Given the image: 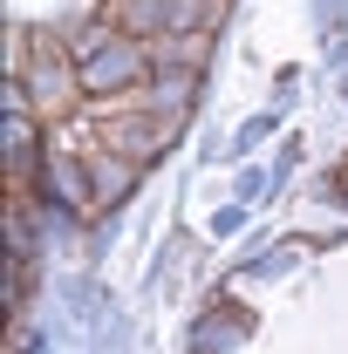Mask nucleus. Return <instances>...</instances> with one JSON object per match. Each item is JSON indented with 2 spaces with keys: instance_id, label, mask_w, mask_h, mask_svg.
<instances>
[{
  "instance_id": "1",
  "label": "nucleus",
  "mask_w": 348,
  "mask_h": 354,
  "mask_svg": "<svg viewBox=\"0 0 348 354\" xmlns=\"http://www.w3.org/2000/svg\"><path fill=\"white\" fill-rule=\"evenodd\" d=\"M76 62H82V95H96V102H116V95H137V88L157 82V55H150V41L116 35L110 21H96V28L82 35Z\"/></svg>"
},
{
  "instance_id": "2",
  "label": "nucleus",
  "mask_w": 348,
  "mask_h": 354,
  "mask_svg": "<svg viewBox=\"0 0 348 354\" xmlns=\"http://www.w3.org/2000/svg\"><path fill=\"white\" fill-rule=\"evenodd\" d=\"M21 82H28V95H35V116L69 123L76 102H82V62L62 48L55 28H35V35H28V68H21Z\"/></svg>"
},
{
  "instance_id": "3",
  "label": "nucleus",
  "mask_w": 348,
  "mask_h": 354,
  "mask_svg": "<svg viewBox=\"0 0 348 354\" xmlns=\"http://www.w3.org/2000/svg\"><path fill=\"white\" fill-rule=\"evenodd\" d=\"M103 21L137 41H164V35H191V28L218 35L225 0H103Z\"/></svg>"
},
{
  "instance_id": "4",
  "label": "nucleus",
  "mask_w": 348,
  "mask_h": 354,
  "mask_svg": "<svg viewBox=\"0 0 348 354\" xmlns=\"http://www.w3.org/2000/svg\"><path fill=\"white\" fill-rule=\"evenodd\" d=\"M177 130H184V116L137 102V109H110V116L96 123V143H103V150H116V157H130L137 171H150V164L177 143Z\"/></svg>"
},
{
  "instance_id": "5",
  "label": "nucleus",
  "mask_w": 348,
  "mask_h": 354,
  "mask_svg": "<svg viewBox=\"0 0 348 354\" xmlns=\"http://www.w3.org/2000/svg\"><path fill=\"white\" fill-rule=\"evenodd\" d=\"M89 184H96V212H116V205L130 198V184H137V164L96 143V150H89Z\"/></svg>"
},
{
  "instance_id": "6",
  "label": "nucleus",
  "mask_w": 348,
  "mask_h": 354,
  "mask_svg": "<svg viewBox=\"0 0 348 354\" xmlns=\"http://www.w3.org/2000/svg\"><path fill=\"white\" fill-rule=\"evenodd\" d=\"M150 55H157V68H171V75H198V68H205V55H212V28L164 35V41H150Z\"/></svg>"
},
{
  "instance_id": "7",
  "label": "nucleus",
  "mask_w": 348,
  "mask_h": 354,
  "mask_svg": "<svg viewBox=\"0 0 348 354\" xmlns=\"http://www.w3.org/2000/svg\"><path fill=\"white\" fill-rule=\"evenodd\" d=\"M335 198H342V205H348V171H342V177H335Z\"/></svg>"
}]
</instances>
